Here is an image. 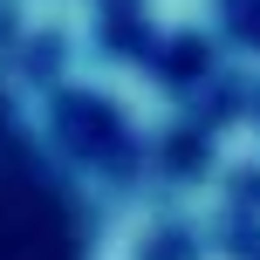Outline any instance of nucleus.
I'll list each match as a JSON object with an SVG mask.
<instances>
[{
    "label": "nucleus",
    "mask_w": 260,
    "mask_h": 260,
    "mask_svg": "<svg viewBox=\"0 0 260 260\" xmlns=\"http://www.w3.org/2000/svg\"><path fill=\"white\" fill-rule=\"evenodd\" d=\"M0 260H89V226L62 165L0 103Z\"/></svg>",
    "instance_id": "obj_1"
}]
</instances>
